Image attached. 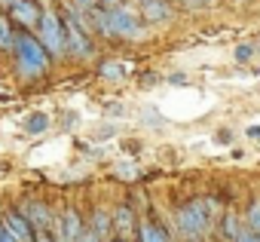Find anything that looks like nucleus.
<instances>
[{"instance_id":"16","label":"nucleus","mask_w":260,"mask_h":242,"mask_svg":"<svg viewBox=\"0 0 260 242\" xmlns=\"http://www.w3.org/2000/svg\"><path fill=\"white\" fill-rule=\"evenodd\" d=\"M25 135H31V138H40V135H46L49 129H52V116L46 113V110H31V113H25L22 116V126H19Z\"/></svg>"},{"instance_id":"1","label":"nucleus","mask_w":260,"mask_h":242,"mask_svg":"<svg viewBox=\"0 0 260 242\" xmlns=\"http://www.w3.org/2000/svg\"><path fill=\"white\" fill-rule=\"evenodd\" d=\"M52 68H55V58L46 52L40 37L34 31H19L16 46L10 52V74L16 77V83H22V86L43 83L52 74Z\"/></svg>"},{"instance_id":"32","label":"nucleus","mask_w":260,"mask_h":242,"mask_svg":"<svg viewBox=\"0 0 260 242\" xmlns=\"http://www.w3.org/2000/svg\"><path fill=\"white\" fill-rule=\"evenodd\" d=\"M0 242H19V239H13V236L4 230V224H0Z\"/></svg>"},{"instance_id":"36","label":"nucleus","mask_w":260,"mask_h":242,"mask_svg":"<svg viewBox=\"0 0 260 242\" xmlns=\"http://www.w3.org/2000/svg\"><path fill=\"white\" fill-rule=\"evenodd\" d=\"M128 4H135V7H138V4H144V0H128Z\"/></svg>"},{"instance_id":"30","label":"nucleus","mask_w":260,"mask_h":242,"mask_svg":"<svg viewBox=\"0 0 260 242\" xmlns=\"http://www.w3.org/2000/svg\"><path fill=\"white\" fill-rule=\"evenodd\" d=\"M19 0H0V13H10V7H16Z\"/></svg>"},{"instance_id":"21","label":"nucleus","mask_w":260,"mask_h":242,"mask_svg":"<svg viewBox=\"0 0 260 242\" xmlns=\"http://www.w3.org/2000/svg\"><path fill=\"white\" fill-rule=\"evenodd\" d=\"M214 4H220V0H178V7H184V10H205Z\"/></svg>"},{"instance_id":"6","label":"nucleus","mask_w":260,"mask_h":242,"mask_svg":"<svg viewBox=\"0 0 260 242\" xmlns=\"http://www.w3.org/2000/svg\"><path fill=\"white\" fill-rule=\"evenodd\" d=\"M83 230H86V211H80L74 202L55 208V224L49 230L55 236V242H80Z\"/></svg>"},{"instance_id":"15","label":"nucleus","mask_w":260,"mask_h":242,"mask_svg":"<svg viewBox=\"0 0 260 242\" xmlns=\"http://www.w3.org/2000/svg\"><path fill=\"white\" fill-rule=\"evenodd\" d=\"M135 242H175L172 239V230L162 224V221H156V218H141V227H138V239Z\"/></svg>"},{"instance_id":"17","label":"nucleus","mask_w":260,"mask_h":242,"mask_svg":"<svg viewBox=\"0 0 260 242\" xmlns=\"http://www.w3.org/2000/svg\"><path fill=\"white\" fill-rule=\"evenodd\" d=\"M16 34H19V28L13 25V19L7 13H0V58H10V52L16 46Z\"/></svg>"},{"instance_id":"12","label":"nucleus","mask_w":260,"mask_h":242,"mask_svg":"<svg viewBox=\"0 0 260 242\" xmlns=\"http://www.w3.org/2000/svg\"><path fill=\"white\" fill-rule=\"evenodd\" d=\"M86 224H89L104 242L113 239V208H107V205H92L89 215H86Z\"/></svg>"},{"instance_id":"37","label":"nucleus","mask_w":260,"mask_h":242,"mask_svg":"<svg viewBox=\"0 0 260 242\" xmlns=\"http://www.w3.org/2000/svg\"><path fill=\"white\" fill-rule=\"evenodd\" d=\"M196 242H208V239H196Z\"/></svg>"},{"instance_id":"9","label":"nucleus","mask_w":260,"mask_h":242,"mask_svg":"<svg viewBox=\"0 0 260 242\" xmlns=\"http://www.w3.org/2000/svg\"><path fill=\"white\" fill-rule=\"evenodd\" d=\"M138 227H141V215L135 211V205H128V202H116L113 205V236L135 242L138 239Z\"/></svg>"},{"instance_id":"34","label":"nucleus","mask_w":260,"mask_h":242,"mask_svg":"<svg viewBox=\"0 0 260 242\" xmlns=\"http://www.w3.org/2000/svg\"><path fill=\"white\" fill-rule=\"evenodd\" d=\"M226 4H233V7H242V4H251V0H226Z\"/></svg>"},{"instance_id":"10","label":"nucleus","mask_w":260,"mask_h":242,"mask_svg":"<svg viewBox=\"0 0 260 242\" xmlns=\"http://www.w3.org/2000/svg\"><path fill=\"white\" fill-rule=\"evenodd\" d=\"M138 13L150 28H162L175 22L178 7H175V0H144V4H138Z\"/></svg>"},{"instance_id":"18","label":"nucleus","mask_w":260,"mask_h":242,"mask_svg":"<svg viewBox=\"0 0 260 242\" xmlns=\"http://www.w3.org/2000/svg\"><path fill=\"white\" fill-rule=\"evenodd\" d=\"M242 221H245V227H248L251 233H257V236H260V196H254V199L248 202V208H245Z\"/></svg>"},{"instance_id":"11","label":"nucleus","mask_w":260,"mask_h":242,"mask_svg":"<svg viewBox=\"0 0 260 242\" xmlns=\"http://www.w3.org/2000/svg\"><path fill=\"white\" fill-rule=\"evenodd\" d=\"M0 224H4V230H7L13 239H19V242H37V230L31 227V221H28L16 205H10V208L0 211Z\"/></svg>"},{"instance_id":"13","label":"nucleus","mask_w":260,"mask_h":242,"mask_svg":"<svg viewBox=\"0 0 260 242\" xmlns=\"http://www.w3.org/2000/svg\"><path fill=\"white\" fill-rule=\"evenodd\" d=\"M95 74H98V80H101V83L119 86V83H125V80H128V65H125V62H119V58H101V62H98V68H95Z\"/></svg>"},{"instance_id":"7","label":"nucleus","mask_w":260,"mask_h":242,"mask_svg":"<svg viewBox=\"0 0 260 242\" xmlns=\"http://www.w3.org/2000/svg\"><path fill=\"white\" fill-rule=\"evenodd\" d=\"M16 208L31 221V227H34L37 233H49L52 224H55V208H52L46 199H40V196H28V199H22Z\"/></svg>"},{"instance_id":"14","label":"nucleus","mask_w":260,"mask_h":242,"mask_svg":"<svg viewBox=\"0 0 260 242\" xmlns=\"http://www.w3.org/2000/svg\"><path fill=\"white\" fill-rule=\"evenodd\" d=\"M214 230H217V239H220V242H236V239L242 236V230H245V221H242L233 208H226V211L214 221Z\"/></svg>"},{"instance_id":"25","label":"nucleus","mask_w":260,"mask_h":242,"mask_svg":"<svg viewBox=\"0 0 260 242\" xmlns=\"http://www.w3.org/2000/svg\"><path fill=\"white\" fill-rule=\"evenodd\" d=\"M80 242H104V239H101V236H98V233H95V230H92V227L86 224V230H83V236H80Z\"/></svg>"},{"instance_id":"26","label":"nucleus","mask_w":260,"mask_h":242,"mask_svg":"<svg viewBox=\"0 0 260 242\" xmlns=\"http://www.w3.org/2000/svg\"><path fill=\"white\" fill-rule=\"evenodd\" d=\"M236 242H260V236H257V233H251V230L245 227V230H242V236H239Z\"/></svg>"},{"instance_id":"3","label":"nucleus","mask_w":260,"mask_h":242,"mask_svg":"<svg viewBox=\"0 0 260 242\" xmlns=\"http://www.w3.org/2000/svg\"><path fill=\"white\" fill-rule=\"evenodd\" d=\"M214 211L208 205V196H190L184 199L172 221H175V233L184 239V242H196V239H208V233L214 230Z\"/></svg>"},{"instance_id":"20","label":"nucleus","mask_w":260,"mask_h":242,"mask_svg":"<svg viewBox=\"0 0 260 242\" xmlns=\"http://www.w3.org/2000/svg\"><path fill=\"white\" fill-rule=\"evenodd\" d=\"M68 4H71V7H77V10H80V13H86V16H89V13H95V10H101L98 0H68Z\"/></svg>"},{"instance_id":"22","label":"nucleus","mask_w":260,"mask_h":242,"mask_svg":"<svg viewBox=\"0 0 260 242\" xmlns=\"http://www.w3.org/2000/svg\"><path fill=\"white\" fill-rule=\"evenodd\" d=\"M141 119H144V126H162V116H159L153 107H144V110H141Z\"/></svg>"},{"instance_id":"24","label":"nucleus","mask_w":260,"mask_h":242,"mask_svg":"<svg viewBox=\"0 0 260 242\" xmlns=\"http://www.w3.org/2000/svg\"><path fill=\"white\" fill-rule=\"evenodd\" d=\"M166 80H169L172 86H187V83H190V80H187V74H181V71H175V74H169Z\"/></svg>"},{"instance_id":"5","label":"nucleus","mask_w":260,"mask_h":242,"mask_svg":"<svg viewBox=\"0 0 260 242\" xmlns=\"http://www.w3.org/2000/svg\"><path fill=\"white\" fill-rule=\"evenodd\" d=\"M107 25H110L113 43H144L150 37V25L141 19L135 4H122L116 10H107Z\"/></svg>"},{"instance_id":"31","label":"nucleus","mask_w":260,"mask_h":242,"mask_svg":"<svg viewBox=\"0 0 260 242\" xmlns=\"http://www.w3.org/2000/svg\"><path fill=\"white\" fill-rule=\"evenodd\" d=\"M248 138H254V141H260V126H248Z\"/></svg>"},{"instance_id":"28","label":"nucleus","mask_w":260,"mask_h":242,"mask_svg":"<svg viewBox=\"0 0 260 242\" xmlns=\"http://www.w3.org/2000/svg\"><path fill=\"white\" fill-rule=\"evenodd\" d=\"M214 141H217V144H230V141H233V135H230V129H220V132L214 135Z\"/></svg>"},{"instance_id":"19","label":"nucleus","mask_w":260,"mask_h":242,"mask_svg":"<svg viewBox=\"0 0 260 242\" xmlns=\"http://www.w3.org/2000/svg\"><path fill=\"white\" fill-rule=\"evenodd\" d=\"M257 49H260L257 43H239V46H236V52H233V58H236L239 65H245V62H251V58L257 55Z\"/></svg>"},{"instance_id":"35","label":"nucleus","mask_w":260,"mask_h":242,"mask_svg":"<svg viewBox=\"0 0 260 242\" xmlns=\"http://www.w3.org/2000/svg\"><path fill=\"white\" fill-rule=\"evenodd\" d=\"M110 242H128V239H119V236H113V239H110Z\"/></svg>"},{"instance_id":"2","label":"nucleus","mask_w":260,"mask_h":242,"mask_svg":"<svg viewBox=\"0 0 260 242\" xmlns=\"http://www.w3.org/2000/svg\"><path fill=\"white\" fill-rule=\"evenodd\" d=\"M64 25H68V62L74 65H89L98 58V37L92 31V19L71 7L68 0H58Z\"/></svg>"},{"instance_id":"27","label":"nucleus","mask_w":260,"mask_h":242,"mask_svg":"<svg viewBox=\"0 0 260 242\" xmlns=\"http://www.w3.org/2000/svg\"><path fill=\"white\" fill-rule=\"evenodd\" d=\"M98 4H101V10H116V7L128 4V0H98Z\"/></svg>"},{"instance_id":"33","label":"nucleus","mask_w":260,"mask_h":242,"mask_svg":"<svg viewBox=\"0 0 260 242\" xmlns=\"http://www.w3.org/2000/svg\"><path fill=\"white\" fill-rule=\"evenodd\" d=\"M37 242H55V236L52 233H37Z\"/></svg>"},{"instance_id":"8","label":"nucleus","mask_w":260,"mask_h":242,"mask_svg":"<svg viewBox=\"0 0 260 242\" xmlns=\"http://www.w3.org/2000/svg\"><path fill=\"white\" fill-rule=\"evenodd\" d=\"M43 10L46 4L43 0H19L16 7H10V19L19 31H37L40 28V19H43Z\"/></svg>"},{"instance_id":"23","label":"nucleus","mask_w":260,"mask_h":242,"mask_svg":"<svg viewBox=\"0 0 260 242\" xmlns=\"http://www.w3.org/2000/svg\"><path fill=\"white\" fill-rule=\"evenodd\" d=\"M116 178L132 181V178H135V166H132V163H119V166H116Z\"/></svg>"},{"instance_id":"29","label":"nucleus","mask_w":260,"mask_h":242,"mask_svg":"<svg viewBox=\"0 0 260 242\" xmlns=\"http://www.w3.org/2000/svg\"><path fill=\"white\" fill-rule=\"evenodd\" d=\"M95 135H98V138H107V135H116V126H104V129H98Z\"/></svg>"},{"instance_id":"4","label":"nucleus","mask_w":260,"mask_h":242,"mask_svg":"<svg viewBox=\"0 0 260 242\" xmlns=\"http://www.w3.org/2000/svg\"><path fill=\"white\" fill-rule=\"evenodd\" d=\"M46 10H43V19H40V28L34 31L40 37V43L46 46V52L55 58V65L68 62V25H64V16H61V7L58 0H43Z\"/></svg>"}]
</instances>
